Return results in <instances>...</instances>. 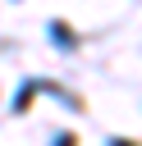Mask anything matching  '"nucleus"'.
Returning a JSON list of instances; mask_svg holds the SVG:
<instances>
[{
	"instance_id": "obj_1",
	"label": "nucleus",
	"mask_w": 142,
	"mask_h": 146,
	"mask_svg": "<svg viewBox=\"0 0 142 146\" xmlns=\"http://www.w3.org/2000/svg\"><path fill=\"white\" fill-rule=\"evenodd\" d=\"M46 36H50V46H55V50H64V55H73V50H78V32H73L64 18H50V23H46Z\"/></svg>"
},
{
	"instance_id": "obj_2",
	"label": "nucleus",
	"mask_w": 142,
	"mask_h": 146,
	"mask_svg": "<svg viewBox=\"0 0 142 146\" xmlns=\"http://www.w3.org/2000/svg\"><path fill=\"white\" fill-rule=\"evenodd\" d=\"M41 87H37V78H23L18 82V91L9 96V114H27V105H32V96H37Z\"/></svg>"
},
{
	"instance_id": "obj_3",
	"label": "nucleus",
	"mask_w": 142,
	"mask_h": 146,
	"mask_svg": "<svg viewBox=\"0 0 142 146\" xmlns=\"http://www.w3.org/2000/svg\"><path fill=\"white\" fill-rule=\"evenodd\" d=\"M50 146H78V137H73V132H69V128H60V132H55V137H50Z\"/></svg>"
},
{
	"instance_id": "obj_4",
	"label": "nucleus",
	"mask_w": 142,
	"mask_h": 146,
	"mask_svg": "<svg viewBox=\"0 0 142 146\" xmlns=\"http://www.w3.org/2000/svg\"><path fill=\"white\" fill-rule=\"evenodd\" d=\"M105 146H137V141H128V137H110Z\"/></svg>"
}]
</instances>
